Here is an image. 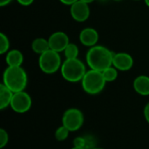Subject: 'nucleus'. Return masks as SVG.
Returning a JSON list of instances; mask_svg holds the SVG:
<instances>
[{"label": "nucleus", "instance_id": "f257e3e1", "mask_svg": "<svg viewBox=\"0 0 149 149\" xmlns=\"http://www.w3.org/2000/svg\"><path fill=\"white\" fill-rule=\"evenodd\" d=\"M114 53L108 48L96 45L87 51L86 55V64L92 70L103 72L107 68L113 65Z\"/></svg>", "mask_w": 149, "mask_h": 149}, {"label": "nucleus", "instance_id": "f03ea898", "mask_svg": "<svg viewBox=\"0 0 149 149\" xmlns=\"http://www.w3.org/2000/svg\"><path fill=\"white\" fill-rule=\"evenodd\" d=\"M3 84L13 93L24 91L28 76L22 66H8L3 73Z\"/></svg>", "mask_w": 149, "mask_h": 149}, {"label": "nucleus", "instance_id": "7ed1b4c3", "mask_svg": "<svg viewBox=\"0 0 149 149\" xmlns=\"http://www.w3.org/2000/svg\"><path fill=\"white\" fill-rule=\"evenodd\" d=\"M87 72L85 64L77 58H65L62 63L60 72L63 79L70 83L81 82L83 77Z\"/></svg>", "mask_w": 149, "mask_h": 149}, {"label": "nucleus", "instance_id": "20e7f679", "mask_svg": "<svg viewBox=\"0 0 149 149\" xmlns=\"http://www.w3.org/2000/svg\"><path fill=\"white\" fill-rule=\"evenodd\" d=\"M107 81L104 79L102 72L92 69L86 72L81 80L83 90L90 95H96L101 93L104 90Z\"/></svg>", "mask_w": 149, "mask_h": 149}, {"label": "nucleus", "instance_id": "39448f33", "mask_svg": "<svg viewBox=\"0 0 149 149\" xmlns=\"http://www.w3.org/2000/svg\"><path fill=\"white\" fill-rule=\"evenodd\" d=\"M61 57L59 52L52 50H48L45 53L39 55L38 66L39 69L45 74H53L60 70L62 65Z\"/></svg>", "mask_w": 149, "mask_h": 149}, {"label": "nucleus", "instance_id": "423d86ee", "mask_svg": "<svg viewBox=\"0 0 149 149\" xmlns=\"http://www.w3.org/2000/svg\"><path fill=\"white\" fill-rule=\"evenodd\" d=\"M85 121L83 113L75 107L69 108L65 111L62 116V125H64L70 132L79 130Z\"/></svg>", "mask_w": 149, "mask_h": 149}, {"label": "nucleus", "instance_id": "0eeeda50", "mask_svg": "<svg viewBox=\"0 0 149 149\" xmlns=\"http://www.w3.org/2000/svg\"><path fill=\"white\" fill-rule=\"evenodd\" d=\"M31 105L32 100L30 94L25 91H21L14 93L10 107L15 113H24L31 109Z\"/></svg>", "mask_w": 149, "mask_h": 149}, {"label": "nucleus", "instance_id": "6e6552de", "mask_svg": "<svg viewBox=\"0 0 149 149\" xmlns=\"http://www.w3.org/2000/svg\"><path fill=\"white\" fill-rule=\"evenodd\" d=\"M48 42L51 50L55 51L57 52H61L65 51V49L70 43V39L65 32L56 31L50 35Z\"/></svg>", "mask_w": 149, "mask_h": 149}, {"label": "nucleus", "instance_id": "1a4fd4ad", "mask_svg": "<svg viewBox=\"0 0 149 149\" xmlns=\"http://www.w3.org/2000/svg\"><path fill=\"white\" fill-rule=\"evenodd\" d=\"M70 13L72 17L76 22L79 23L85 22L90 17L89 4L79 0L70 6Z\"/></svg>", "mask_w": 149, "mask_h": 149}, {"label": "nucleus", "instance_id": "9d476101", "mask_svg": "<svg viewBox=\"0 0 149 149\" xmlns=\"http://www.w3.org/2000/svg\"><path fill=\"white\" fill-rule=\"evenodd\" d=\"M113 65L120 72H127L134 66V58L127 52L114 53Z\"/></svg>", "mask_w": 149, "mask_h": 149}, {"label": "nucleus", "instance_id": "9b49d317", "mask_svg": "<svg viewBox=\"0 0 149 149\" xmlns=\"http://www.w3.org/2000/svg\"><path fill=\"white\" fill-rule=\"evenodd\" d=\"M100 38L99 32L97 30L92 27H86L83 29L79 33L80 43L87 47H93L97 45Z\"/></svg>", "mask_w": 149, "mask_h": 149}, {"label": "nucleus", "instance_id": "f8f14e48", "mask_svg": "<svg viewBox=\"0 0 149 149\" xmlns=\"http://www.w3.org/2000/svg\"><path fill=\"white\" fill-rule=\"evenodd\" d=\"M134 91L141 96H149V77L147 75L137 76L133 83Z\"/></svg>", "mask_w": 149, "mask_h": 149}, {"label": "nucleus", "instance_id": "ddd939ff", "mask_svg": "<svg viewBox=\"0 0 149 149\" xmlns=\"http://www.w3.org/2000/svg\"><path fill=\"white\" fill-rule=\"evenodd\" d=\"M5 62L8 66H21L24 62V55L17 49L10 50L6 53Z\"/></svg>", "mask_w": 149, "mask_h": 149}, {"label": "nucleus", "instance_id": "4468645a", "mask_svg": "<svg viewBox=\"0 0 149 149\" xmlns=\"http://www.w3.org/2000/svg\"><path fill=\"white\" fill-rule=\"evenodd\" d=\"M14 93L5 86L3 83L0 85V109L3 110L10 107Z\"/></svg>", "mask_w": 149, "mask_h": 149}, {"label": "nucleus", "instance_id": "2eb2a0df", "mask_svg": "<svg viewBox=\"0 0 149 149\" xmlns=\"http://www.w3.org/2000/svg\"><path fill=\"white\" fill-rule=\"evenodd\" d=\"M31 50L38 55L45 53V52L50 50L48 39H45L44 38H35L31 43Z\"/></svg>", "mask_w": 149, "mask_h": 149}, {"label": "nucleus", "instance_id": "dca6fc26", "mask_svg": "<svg viewBox=\"0 0 149 149\" xmlns=\"http://www.w3.org/2000/svg\"><path fill=\"white\" fill-rule=\"evenodd\" d=\"M63 52H64L65 58H67V59L77 58L79 56V47L76 44L70 42Z\"/></svg>", "mask_w": 149, "mask_h": 149}, {"label": "nucleus", "instance_id": "f3484780", "mask_svg": "<svg viewBox=\"0 0 149 149\" xmlns=\"http://www.w3.org/2000/svg\"><path fill=\"white\" fill-rule=\"evenodd\" d=\"M104 79H106L107 83V82H113L114 80L117 79L118 74H119V70H117L113 65H111L110 67L107 68L102 72Z\"/></svg>", "mask_w": 149, "mask_h": 149}, {"label": "nucleus", "instance_id": "a211bd4d", "mask_svg": "<svg viewBox=\"0 0 149 149\" xmlns=\"http://www.w3.org/2000/svg\"><path fill=\"white\" fill-rule=\"evenodd\" d=\"M70 133L71 132L64 125H62V126L58 127L56 129L54 136H55V139L57 141H65L68 138Z\"/></svg>", "mask_w": 149, "mask_h": 149}, {"label": "nucleus", "instance_id": "6ab92c4d", "mask_svg": "<svg viewBox=\"0 0 149 149\" xmlns=\"http://www.w3.org/2000/svg\"><path fill=\"white\" fill-rule=\"evenodd\" d=\"M10 40L8 37L4 33L1 32L0 33V53L1 54L7 53L10 51Z\"/></svg>", "mask_w": 149, "mask_h": 149}, {"label": "nucleus", "instance_id": "aec40b11", "mask_svg": "<svg viewBox=\"0 0 149 149\" xmlns=\"http://www.w3.org/2000/svg\"><path fill=\"white\" fill-rule=\"evenodd\" d=\"M9 142V134L3 128L0 129V148L3 149Z\"/></svg>", "mask_w": 149, "mask_h": 149}, {"label": "nucleus", "instance_id": "412c9836", "mask_svg": "<svg viewBox=\"0 0 149 149\" xmlns=\"http://www.w3.org/2000/svg\"><path fill=\"white\" fill-rule=\"evenodd\" d=\"M73 147H77V148H85L86 146V137H76L73 139L72 141Z\"/></svg>", "mask_w": 149, "mask_h": 149}, {"label": "nucleus", "instance_id": "4be33fe9", "mask_svg": "<svg viewBox=\"0 0 149 149\" xmlns=\"http://www.w3.org/2000/svg\"><path fill=\"white\" fill-rule=\"evenodd\" d=\"M143 115H144V118H145L146 121L149 124V102L148 103H147V105H146L145 107H144Z\"/></svg>", "mask_w": 149, "mask_h": 149}, {"label": "nucleus", "instance_id": "5701e85b", "mask_svg": "<svg viewBox=\"0 0 149 149\" xmlns=\"http://www.w3.org/2000/svg\"><path fill=\"white\" fill-rule=\"evenodd\" d=\"M17 2L23 6H29L34 2V0H17Z\"/></svg>", "mask_w": 149, "mask_h": 149}, {"label": "nucleus", "instance_id": "b1692460", "mask_svg": "<svg viewBox=\"0 0 149 149\" xmlns=\"http://www.w3.org/2000/svg\"><path fill=\"white\" fill-rule=\"evenodd\" d=\"M77 1H79V0H59V2L62 3L63 4H65V5H69V6H71V5L73 4L74 3H76Z\"/></svg>", "mask_w": 149, "mask_h": 149}, {"label": "nucleus", "instance_id": "393cba45", "mask_svg": "<svg viewBox=\"0 0 149 149\" xmlns=\"http://www.w3.org/2000/svg\"><path fill=\"white\" fill-rule=\"evenodd\" d=\"M12 0H0V6L1 7H3L7 4H9Z\"/></svg>", "mask_w": 149, "mask_h": 149}, {"label": "nucleus", "instance_id": "a878e982", "mask_svg": "<svg viewBox=\"0 0 149 149\" xmlns=\"http://www.w3.org/2000/svg\"><path fill=\"white\" fill-rule=\"evenodd\" d=\"M79 1H82V2H84V3H93L95 0H79Z\"/></svg>", "mask_w": 149, "mask_h": 149}, {"label": "nucleus", "instance_id": "bb28decb", "mask_svg": "<svg viewBox=\"0 0 149 149\" xmlns=\"http://www.w3.org/2000/svg\"><path fill=\"white\" fill-rule=\"evenodd\" d=\"M71 149H86L85 148H77V147H72V148Z\"/></svg>", "mask_w": 149, "mask_h": 149}, {"label": "nucleus", "instance_id": "cd10ccee", "mask_svg": "<svg viewBox=\"0 0 149 149\" xmlns=\"http://www.w3.org/2000/svg\"><path fill=\"white\" fill-rule=\"evenodd\" d=\"M144 2H145V3L147 4V6H148L149 7V0H144Z\"/></svg>", "mask_w": 149, "mask_h": 149}, {"label": "nucleus", "instance_id": "c85d7f7f", "mask_svg": "<svg viewBox=\"0 0 149 149\" xmlns=\"http://www.w3.org/2000/svg\"><path fill=\"white\" fill-rule=\"evenodd\" d=\"M93 149H104V148H99V147H95V148H93Z\"/></svg>", "mask_w": 149, "mask_h": 149}, {"label": "nucleus", "instance_id": "c756f323", "mask_svg": "<svg viewBox=\"0 0 149 149\" xmlns=\"http://www.w3.org/2000/svg\"><path fill=\"white\" fill-rule=\"evenodd\" d=\"M99 1H100V2H105V1H108V0H99Z\"/></svg>", "mask_w": 149, "mask_h": 149}, {"label": "nucleus", "instance_id": "7c9ffc66", "mask_svg": "<svg viewBox=\"0 0 149 149\" xmlns=\"http://www.w3.org/2000/svg\"><path fill=\"white\" fill-rule=\"evenodd\" d=\"M113 1H115V2H120V1H121V0H113Z\"/></svg>", "mask_w": 149, "mask_h": 149}, {"label": "nucleus", "instance_id": "2f4dec72", "mask_svg": "<svg viewBox=\"0 0 149 149\" xmlns=\"http://www.w3.org/2000/svg\"><path fill=\"white\" fill-rule=\"evenodd\" d=\"M134 1H139V0H134Z\"/></svg>", "mask_w": 149, "mask_h": 149}]
</instances>
